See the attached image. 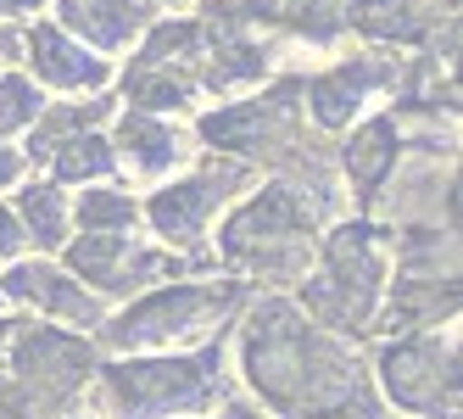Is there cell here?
<instances>
[{
	"instance_id": "obj_1",
	"label": "cell",
	"mask_w": 463,
	"mask_h": 419,
	"mask_svg": "<svg viewBox=\"0 0 463 419\" xmlns=\"http://www.w3.org/2000/svg\"><path fill=\"white\" fill-rule=\"evenodd\" d=\"M329 364H335V352L318 347L307 336V325L290 308L269 302V308L257 313V325H251V380H257V392L269 397V403H279V408H290V403H318V380L341 386V392L352 397L346 369L318 375Z\"/></svg>"
},
{
	"instance_id": "obj_2",
	"label": "cell",
	"mask_w": 463,
	"mask_h": 419,
	"mask_svg": "<svg viewBox=\"0 0 463 419\" xmlns=\"http://www.w3.org/2000/svg\"><path fill=\"white\" fill-rule=\"evenodd\" d=\"M213 369H218V352H207V358H168V364H123L112 369L107 392L128 419H146V414L202 403L213 386Z\"/></svg>"
},
{
	"instance_id": "obj_3",
	"label": "cell",
	"mask_w": 463,
	"mask_h": 419,
	"mask_svg": "<svg viewBox=\"0 0 463 419\" xmlns=\"http://www.w3.org/2000/svg\"><path fill=\"white\" fill-rule=\"evenodd\" d=\"M374 280H380V263L369 252V235L363 230H341L329 241V274L313 280V308L329 313L335 325H352V319L369 313V297H374Z\"/></svg>"
},
{
	"instance_id": "obj_4",
	"label": "cell",
	"mask_w": 463,
	"mask_h": 419,
	"mask_svg": "<svg viewBox=\"0 0 463 419\" xmlns=\"http://www.w3.org/2000/svg\"><path fill=\"white\" fill-rule=\"evenodd\" d=\"M385 386H391V397L402 403V408H436L441 397L458 392V380H452V358L441 364V352L436 347H391L385 352Z\"/></svg>"
},
{
	"instance_id": "obj_5",
	"label": "cell",
	"mask_w": 463,
	"mask_h": 419,
	"mask_svg": "<svg viewBox=\"0 0 463 419\" xmlns=\"http://www.w3.org/2000/svg\"><path fill=\"white\" fill-rule=\"evenodd\" d=\"M90 369V352L68 336H51V330H34L17 341V375L34 386V392L56 397V392H73L79 375Z\"/></svg>"
},
{
	"instance_id": "obj_6",
	"label": "cell",
	"mask_w": 463,
	"mask_h": 419,
	"mask_svg": "<svg viewBox=\"0 0 463 419\" xmlns=\"http://www.w3.org/2000/svg\"><path fill=\"white\" fill-rule=\"evenodd\" d=\"M302 224H307V213L296 207V196L290 190H269V196H257L235 224H229V235H223V246L235 252V257H246L251 246H274V241H290V235H302Z\"/></svg>"
},
{
	"instance_id": "obj_7",
	"label": "cell",
	"mask_w": 463,
	"mask_h": 419,
	"mask_svg": "<svg viewBox=\"0 0 463 419\" xmlns=\"http://www.w3.org/2000/svg\"><path fill=\"white\" fill-rule=\"evenodd\" d=\"M202 291H190V285H174V291H156V297H146L140 308H128L123 319H118V330H112V341L118 347H140V341H156V336H168V330H184L195 313H202Z\"/></svg>"
},
{
	"instance_id": "obj_8",
	"label": "cell",
	"mask_w": 463,
	"mask_h": 419,
	"mask_svg": "<svg viewBox=\"0 0 463 419\" xmlns=\"http://www.w3.org/2000/svg\"><path fill=\"white\" fill-rule=\"evenodd\" d=\"M28 56H34L40 79L61 84V90H79V84H101L107 79V62H95L90 51H79L61 28H34V34H28Z\"/></svg>"
},
{
	"instance_id": "obj_9",
	"label": "cell",
	"mask_w": 463,
	"mask_h": 419,
	"mask_svg": "<svg viewBox=\"0 0 463 419\" xmlns=\"http://www.w3.org/2000/svg\"><path fill=\"white\" fill-rule=\"evenodd\" d=\"M61 17L95 45H128L140 34V0H61Z\"/></svg>"
},
{
	"instance_id": "obj_10",
	"label": "cell",
	"mask_w": 463,
	"mask_h": 419,
	"mask_svg": "<svg viewBox=\"0 0 463 419\" xmlns=\"http://www.w3.org/2000/svg\"><path fill=\"white\" fill-rule=\"evenodd\" d=\"M341 23L363 28V34H374V40H402V45L424 40V28H430L419 17V6H408V0H346Z\"/></svg>"
},
{
	"instance_id": "obj_11",
	"label": "cell",
	"mask_w": 463,
	"mask_h": 419,
	"mask_svg": "<svg viewBox=\"0 0 463 419\" xmlns=\"http://www.w3.org/2000/svg\"><path fill=\"white\" fill-rule=\"evenodd\" d=\"M213 196H218V179H190V185H174L162 190V196L151 202V224L162 235H195L202 230V218L213 213Z\"/></svg>"
},
{
	"instance_id": "obj_12",
	"label": "cell",
	"mask_w": 463,
	"mask_h": 419,
	"mask_svg": "<svg viewBox=\"0 0 463 419\" xmlns=\"http://www.w3.org/2000/svg\"><path fill=\"white\" fill-rule=\"evenodd\" d=\"M6 291L23 297V302H40V308H51V313H68V319H95V302H90L84 291H73V285L61 280L56 269H40V263L12 269Z\"/></svg>"
},
{
	"instance_id": "obj_13",
	"label": "cell",
	"mask_w": 463,
	"mask_h": 419,
	"mask_svg": "<svg viewBox=\"0 0 463 419\" xmlns=\"http://www.w3.org/2000/svg\"><path fill=\"white\" fill-rule=\"evenodd\" d=\"M374 79H380L374 62H357V68H335V73H324V79L307 90L313 118H318V123H329V129L346 123V118H352V107L363 101V90H369Z\"/></svg>"
},
{
	"instance_id": "obj_14",
	"label": "cell",
	"mask_w": 463,
	"mask_h": 419,
	"mask_svg": "<svg viewBox=\"0 0 463 419\" xmlns=\"http://www.w3.org/2000/svg\"><path fill=\"white\" fill-rule=\"evenodd\" d=\"M279 123V101H251V107H235V112H218L202 123V135L223 151H251L257 140H269V129Z\"/></svg>"
},
{
	"instance_id": "obj_15",
	"label": "cell",
	"mask_w": 463,
	"mask_h": 419,
	"mask_svg": "<svg viewBox=\"0 0 463 419\" xmlns=\"http://www.w3.org/2000/svg\"><path fill=\"white\" fill-rule=\"evenodd\" d=\"M391 157H396V123L391 118H374L369 129H357L352 146H346V174L357 185H380V174L391 168Z\"/></svg>"
},
{
	"instance_id": "obj_16",
	"label": "cell",
	"mask_w": 463,
	"mask_h": 419,
	"mask_svg": "<svg viewBox=\"0 0 463 419\" xmlns=\"http://www.w3.org/2000/svg\"><path fill=\"white\" fill-rule=\"evenodd\" d=\"M123 146L135 151V163L140 168H168L174 157H179V135L168 123H156V118H123Z\"/></svg>"
},
{
	"instance_id": "obj_17",
	"label": "cell",
	"mask_w": 463,
	"mask_h": 419,
	"mask_svg": "<svg viewBox=\"0 0 463 419\" xmlns=\"http://www.w3.org/2000/svg\"><path fill=\"white\" fill-rule=\"evenodd\" d=\"M51 157H56V174L61 179H95V174L112 168L107 140H95V135H68L61 146H51Z\"/></svg>"
},
{
	"instance_id": "obj_18",
	"label": "cell",
	"mask_w": 463,
	"mask_h": 419,
	"mask_svg": "<svg viewBox=\"0 0 463 419\" xmlns=\"http://www.w3.org/2000/svg\"><path fill=\"white\" fill-rule=\"evenodd\" d=\"M218 62L223 68H213V84H241V79H262V51L257 45H246V40H235V34H218Z\"/></svg>"
},
{
	"instance_id": "obj_19",
	"label": "cell",
	"mask_w": 463,
	"mask_h": 419,
	"mask_svg": "<svg viewBox=\"0 0 463 419\" xmlns=\"http://www.w3.org/2000/svg\"><path fill=\"white\" fill-rule=\"evenodd\" d=\"M118 257H123V241H107V235H95V241H79L73 246V269L95 285H112L118 280Z\"/></svg>"
},
{
	"instance_id": "obj_20",
	"label": "cell",
	"mask_w": 463,
	"mask_h": 419,
	"mask_svg": "<svg viewBox=\"0 0 463 419\" xmlns=\"http://www.w3.org/2000/svg\"><path fill=\"white\" fill-rule=\"evenodd\" d=\"M23 218L34 224L40 246H56V241H61V207H56V190H45V185L23 190Z\"/></svg>"
},
{
	"instance_id": "obj_21",
	"label": "cell",
	"mask_w": 463,
	"mask_h": 419,
	"mask_svg": "<svg viewBox=\"0 0 463 419\" xmlns=\"http://www.w3.org/2000/svg\"><path fill=\"white\" fill-rule=\"evenodd\" d=\"M128 95H135V101H146V107H179L184 95H190V84L174 79V73H151V68H140L135 79H128Z\"/></svg>"
},
{
	"instance_id": "obj_22",
	"label": "cell",
	"mask_w": 463,
	"mask_h": 419,
	"mask_svg": "<svg viewBox=\"0 0 463 419\" xmlns=\"http://www.w3.org/2000/svg\"><path fill=\"white\" fill-rule=\"evenodd\" d=\"M79 218L90 224V230H123V224H135V202L112 196V190H95V196H84Z\"/></svg>"
},
{
	"instance_id": "obj_23",
	"label": "cell",
	"mask_w": 463,
	"mask_h": 419,
	"mask_svg": "<svg viewBox=\"0 0 463 419\" xmlns=\"http://www.w3.org/2000/svg\"><path fill=\"white\" fill-rule=\"evenodd\" d=\"M40 112V90L28 84V79H0V129H17V123H28Z\"/></svg>"
},
{
	"instance_id": "obj_24",
	"label": "cell",
	"mask_w": 463,
	"mask_h": 419,
	"mask_svg": "<svg viewBox=\"0 0 463 419\" xmlns=\"http://www.w3.org/2000/svg\"><path fill=\"white\" fill-rule=\"evenodd\" d=\"M207 17L223 28H246V23H274L279 0H207Z\"/></svg>"
},
{
	"instance_id": "obj_25",
	"label": "cell",
	"mask_w": 463,
	"mask_h": 419,
	"mask_svg": "<svg viewBox=\"0 0 463 419\" xmlns=\"http://www.w3.org/2000/svg\"><path fill=\"white\" fill-rule=\"evenodd\" d=\"M290 17H296V28H302L307 40H329L341 28V6H335V0H290Z\"/></svg>"
},
{
	"instance_id": "obj_26",
	"label": "cell",
	"mask_w": 463,
	"mask_h": 419,
	"mask_svg": "<svg viewBox=\"0 0 463 419\" xmlns=\"http://www.w3.org/2000/svg\"><path fill=\"white\" fill-rule=\"evenodd\" d=\"M23 246V230H17V218L0 207V252H17Z\"/></svg>"
},
{
	"instance_id": "obj_27",
	"label": "cell",
	"mask_w": 463,
	"mask_h": 419,
	"mask_svg": "<svg viewBox=\"0 0 463 419\" xmlns=\"http://www.w3.org/2000/svg\"><path fill=\"white\" fill-rule=\"evenodd\" d=\"M34 6H45V0H0V17H12V12H34Z\"/></svg>"
},
{
	"instance_id": "obj_28",
	"label": "cell",
	"mask_w": 463,
	"mask_h": 419,
	"mask_svg": "<svg viewBox=\"0 0 463 419\" xmlns=\"http://www.w3.org/2000/svg\"><path fill=\"white\" fill-rule=\"evenodd\" d=\"M12 174H17V157H12V151H6V146H0V185H6V179H12Z\"/></svg>"
},
{
	"instance_id": "obj_29",
	"label": "cell",
	"mask_w": 463,
	"mask_h": 419,
	"mask_svg": "<svg viewBox=\"0 0 463 419\" xmlns=\"http://www.w3.org/2000/svg\"><path fill=\"white\" fill-rule=\"evenodd\" d=\"M168 6H174V0H168Z\"/></svg>"
}]
</instances>
